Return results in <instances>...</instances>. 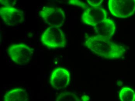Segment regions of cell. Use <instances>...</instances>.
I'll list each match as a JSON object with an SVG mask.
<instances>
[{"label": "cell", "mask_w": 135, "mask_h": 101, "mask_svg": "<svg viewBox=\"0 0 135 101\" xmlns=\"http://www.w3.org/2000/svg\"><path fill=\"white\" fill-rule=\"evenodd\" d=\"M119 97L121 101H135V92L128 87H124L120 91Z\"/></svg>", "instance_id": "8fae6325"}, {"label": "cell", "mask_w": 135, "mask_h": 101, "mask_svg": "<svg viewBox=\"0 0 135 101\" xmlns=\"http://www.w3.org/2000/svg\"><path fill=\"white\" fill-rule=\"evenodd\" d=\"M0 15L4 22L8 26H17L25 20L23 12L13 6L1 7Z\"/></svg>", "instance_id": "8992f818"}, {"label": "cell", "mask_w": 135, "mask_h": 101, "mask_svg": "<svg viewBox=\"0 0 135 101\" xmlns=\"http://www.w3.org/2000/svg\"><path fill=\"white\" fill-rule=\"evenodd\" d=\"M108 6L111 14L117 18H127L135 13V0H109Z\"/></svg>", "instance_id": "277c9868"}, {"label": "cell", "mask_w": 135, "mask_h": 101, "mask_svg": "<svg viewBox=\"0 0 135 101\" xmlns=\"http://www.w3.org/2000/svg\"><path fill=\"white\" fill-rule=\"evenodd\" d=\"M70 81V73L65 68H57L51 75V85L57 90H60L67 87Z\"/></svg>", "instance_id": "ba28073f"}, {"label": "cell", "mask_w": 135, "mask_h": 101, "mask_svg": "<svg viewBox=\"0 0 135 101\" xmlns=\"http://www.w3.org/2000/svg\"><path fill=\"white\" fill-rule=\"evenodd\" d=\"M94 30L97 36L110 39L115 33L116 25L113 20L107 18L95 26Z\"/></svg>", "instance_id": "9c48e42d"}, {"label": "cell", "mask_w": 135, "mask_h": 101, "mask_svg": "<svg viewBox=\"0 0 135 101\" xmlns=\"http://www.w3.org/2000/svg\"><path fill=\"white\" fill-rule=\"evenodd\" d=\"M44 22L51 27L60 28L62 26L65 16L61 8L53 6L44 7L39 13Z\"/></svg>", "instance_id": "5b68a950"}, {"label": "cell", "mask_w": 135, "mask_h": 101, "mask_svg": "<svg viewBox=\"0 0 135 101\" xmlns=\"http://www.w3.org/2000/svg\"><path fill=\"white\" fill-rule=\"evenodd\" d=\"M56 101H80L79 98L73 93H62L58 95Z\"/></svg>", "instance_id": "7c38bea8"}, {"label": "cell", "mask_w": 135, "mask_h": 101, "mask_svg": "<svg viewBox=\"0 0 135 101\" xmlns=\"http://www.w3.org/2000/svg\"><path fill=\"white\" fill-rule=\"evenodd\" d=\"M41 40L44 45L52 49L62 48L66 44L63 31L57 27L48 28L42 34Z\"/></svg>", "instance_id": "7a4b0ae2"}, {"label": "cell", "mask_w": 135, "mask_h": 101, "mask_svg": "<svg viewBox=\"0 0 135 101\" xmlns=\"http://www.w3.org/2000/svg\"><path fill=\"white\" fill-rule=\"evenodd\" d=\"M68 3L70 4L79 7H83V8L86 9L89 6L87 4H85L83 2L79 1H76V0H71L69 1Z\"/></svg>", "instance_id": "4fadbf2b"}, {"label": "cell", "mask_w": 135, "mask_h": 101, "mask_svg": "<svg viewBox=\"0 0 135 101\" xmlns=\"http://www.w3.org/2000/svg\"><path fill=\"white\" fill-rule=\"evenodd\" d=\"M27 92L21 88H16L11 90L4 96V101H27Z\"/></svg>", "instance_id": "30bf717a"}, {"label": "cell", "mask_w": 135, "mask_h": 101, "mask_svg": "<svg viewBox=\"0 0 135 101\" xmlns=\"http://www.w3.org/2000/svg\"><path fill=\"white\" fill-rule=\"evenodd\" d=\"M88 2L89 4L91 6L93 7H100L101 3L103 2V0H97V1H90L88 0Z\"/></svg>", "instance_id": "5bb4252c"}, {"label": "cell", "mask_w": 135, "mask_h": 101, "mask_svg": "<svg viewBox=\"0 0 135 101\" xmlns=\"http://www.w3.org/2000/svg\"><path fill=\"white\" fill-rule=\"evenodd\" d=\"M85 45L96 55L107 59H117L125 55L124 47L110 39L97 36H88Z\"/></svg>", "instance_id": "6da1fadb"}, {"label": "cell", "mask_w": 135, "mask_h": 101, "mask_svg": "<svg viewBox=\"0 0 135 101\" xmlns=\"http://www.w3.org/2000/svg\"><path fill=\"white\" fill-rule=\"evenodd\" d=\"M107 11L100 7L88 6L81 16V20L85 24L94 27L107 18Z\"/></svg>", "instance_id": "52a82bcc"}, {"label": "cell", "mask_w": 135, "mask_h": 101, "mask_svg": "<svg viewBox=\"0 0 135 101\" xmlns=\"http://www.w3.org/2000/svg\"><path fill=\"white\" fill-rule=\"evenodd\" d=\"M32 48L23 44L11 45L8 50L10 57L14 63L20 65H24L29 63L33 56Z\"/></svg>", "instance_id": "3957f363"}]
</instances>
